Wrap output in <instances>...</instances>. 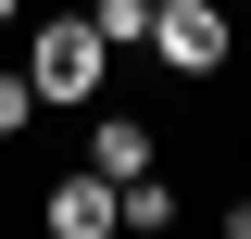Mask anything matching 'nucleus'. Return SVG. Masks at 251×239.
<instances>
[{"mask_svg": "<svg viewBox=\"0 0 251 239\" xmlns=\"http://www.w3.org/2000/svg\"><path fill=\"white\" fill-rule=\"evenodd\" d=\"M151 13H163V0H88V26L113 38V51H151Z\"/></svg>", "mask_w": 251, "mask_h": 239, "instance_id": "obj_5", "label": "nucleus"}, {"mask_svg": "<svg viewBox=\"0 0 251 239\" xmlns=\"http://www.w3.org/2000/svg\"><path fill=\"white\" fill-rule=\"evenodd\" d=\"M100 76H113V38H100L88 13H38L25 26V89L38 101H88Z\"/></svg>", "mask_w": 251, "mask_h": 239, "instance_id": "obj_1", "label": "nucleus"}, {"mask_svg": "<svg viewBox=\"0 0 251 239\" xmlns=\"http://www.w3.org/2000/svg\"><path fill=\"white\" fill-rule=\"evenodd\" d=\"M25 114H38V89H25V76H0V139H25Z\"/></svg>", "mask_w": 251, "mask_h": 239, "instance_id": "obj_6", "label": "nucleus"}, {"mask_svg": "<svg viewBox=\"0 0 251 239\" xmlns=\"http://www.w3.org/2000/svg\"><path fill=\"white\" fill-rule=\"evenodd\" d=\"M50 239H113V177H100V164L50 189Z\"/></svg>", "mask_w": 251, "mask_h": 239, "instance_id": "obj_3", "label": "nucleus"}, {"mask_svg": "<svg viewBox=\"0 0 251 239\" xmlns=\"http://www.w3.org/2000/svg\"><path fill=\"white\" fill-rule=\"evenodd\" d=\"M151 51L176 63V76H214L226 63V0H163L151 13Z\"/></svg>", "mask_w": 251, "mask_h": 239, "instance_id": "obj_2", "label": "nucleus"}, {"mask_svg": "<svg viewBox=\"0 0 251 239\" xmlns=\"http://www.w3.org/2000/svg\"><path fill=\"white\" fill-rule=\"evenodd\" d=\"M88 164H100V177H138V164H151V126H138V114H100L88 126Z\"/></svg>", "mask_w": 251, "mask_h": 239, "instance_id": "obj_4", "label": "nucleus"}, {"mask_svg": "<svg viewBox=\"0 0 251 239\" xmlns=\"http://www.w3.org/2000/svg\"><path fill=\"white\" fill-rule=\"evenodd\" d=\"M0 26H25V0H0Z\"/></svg>", "mask_w": 251, "mask_h": 239, "instance_id": "obj_7", "label": "nucleus"}]
</instances>
